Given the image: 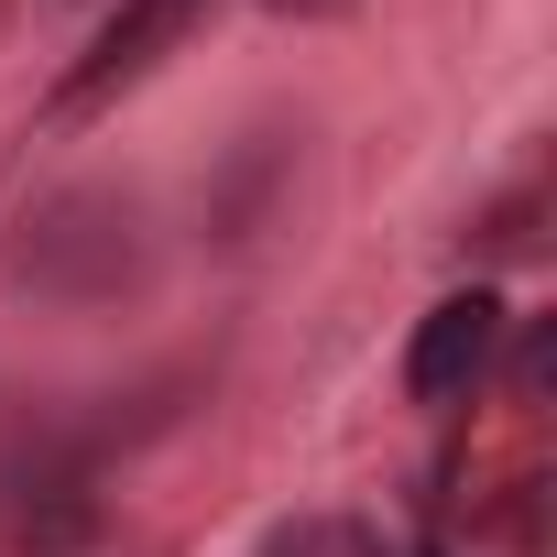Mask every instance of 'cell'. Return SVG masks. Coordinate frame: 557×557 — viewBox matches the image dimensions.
I'll list each match as a JSON object with an SVG mask.
<instances>
[{"instance_id": "1", "label": "cell", "mask_w": 557, "mask_h": 557, "mask_svg": "<svg viewBox=\"0 0 557 557\" xmlns=\"http://www.w3.org/2000/svg\"><path fill=\"white\" fill-rule=\"evenodd\" d=\"M197 23H208V0H121V12L88 34V55L55 77V99H45V110H55V121L110 110V99H121V88H143V77H153V66H164Z\"/></svg>"}, {"instance_id": "2", "label": "cell", "mask_w": 557, "mask_h": 557, "mask_svg": "<svg viewBox=\"0 0 557 557\" xmlns=\"http://www.w3.org/2000/svg\"><path fill=\"white\" fill-rule=\"evenodd\" d=\"M492 361H503V296H492V285L437 296V307L416 318V339H405V394H416L426 416H448V405H470V394L492 383Z\"/></svg>"}]
</instances>
